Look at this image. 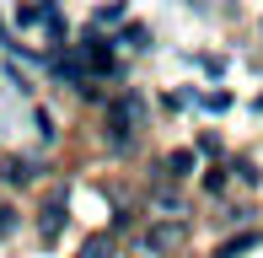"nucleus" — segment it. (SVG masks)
<instances>
[{
  "instance_id": "obj_8",
  "label": "nucleus",
  "mask_w": 263,
  "mask_h": 258,
  "mask_svg": "<svg viewBox=\"0 0 263 258\" xmlns=\"http://www.w3.org/2000/svg\"><path fill=\"white\" fill-rule=\"evenodd\" d=\"M118 43H124V49H145V27H129Z\"/></svg>"
},
{
  "instance_id": "obj_2",
  "label": "nucleus",
  "mask_w": 263,
  "mask_h": 258,
  "mask_svg": "<svg viewBox=\"0 0 263 258\" xmlns=\"http://www.w3.org/2000/svg\"><path fill=\"white\" fill-rule=\"evenodd\" d=\"M177 242H183V226H177V220H161V226L145 231V253H172Z\"/></svg>"
},
{
  "instance_id": "obj_4",
  "label": "nucleus",
  "mask_w": 263,
  "mask_h": 258,
  "mask_svg": "<svg viewBox=\"0 0 263 258\" xmlns=\"http://www.w3.org/2000/svg\"><path fill=\"white\" fill-rule=\"evenodd\" d=\"M81 258H113V231H97V237L81 242Z\"/></svg>"
},
{
  "instance_id": "obj_1",
  "label": "nucleus",
  "mask_w": 263,
  "mask_h": 258,
  "mask_svg": "<svg viewBox=\"0 0 263 258\" xmlns=\"http://www.w3.org/2000/svg\"><path fill=\"white\" fill-rule=\"evenodd\" d=\"M135 124H140V102H135V97L113 102V145H118V151L135 145Z\"/></svg>"
},
{
  "instance_id": "obj_7",
  "label": "nucleus",
  "mask_w": 263,
  "mask_h": 258,
  "mask_svg": "<svg viewBox=\"0 0 263 258\" xmlns=\"http://www.w3.org/2000/svg\"><path fill=\"white\" fill-rule=\"evenodd\" d=\"M166 167H172V178H183V172H188V167H194V156H188V151H177V156H172V161H166Z\"/></svg>"
},
{
  "instance_id": "obj_5",
  "label": "nucleus",
  "mask_w": 263,
  "mask_h": 258,
  "mask_svg": "<svg viewBox=\"0 0 263 258\" xmlns=\"http://www.w3.org/2000/svg\"><path fill=\"white\" fill-rule=\"evenodd\" d=\"M32 178H38V161H27V156L11 161V183H32Z\"/></svg>"
},
{
  "instance_id": "obj_3",
  "label": "nucleus",
  "mask_w": 263,
  "mask_h": 258,
  "mask_svg": "<svg viewBox=\"0 0 263 258\" xmlns=\"http://www.w3.org/2000/svg\"><path fill=\"white\" fill-rule=\"evenodd\" d=\"M59 231H65V199H54V205L38 215V237H43V242H54Z\"/></svg>"
},
{
  "instance_id": "obj_6",
  "label": "nucleus",
  "mask_w": 263,
  "mask_h": 258,
  "mask_svg": "<svg viewBox=\"0 0 263 258\" xmlns=\"http://www.w3.org/2000/svg\"><path fill=\"white\" fill-rule=\"evenodd\" d=\"M11 231H16V210L0 205V237H11Z\"/></svg>"
}]
</instances>
